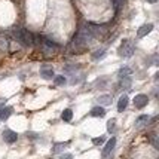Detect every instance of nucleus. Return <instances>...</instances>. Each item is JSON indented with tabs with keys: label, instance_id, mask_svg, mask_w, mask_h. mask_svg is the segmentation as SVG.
<instances>
[{
	"label": "nucleus",
	"instance_id": "f257e3e1",
	"mask_svg": "<svg viewBox=\"0 0 159 159\" xmlns=\"http://www.w3.org/2000/svg\"><path fill=\"white\" fill-rule=\"evenodd\" d=\"M14 33H15V37H16L24 46H31V45L34 43V42H33V34H31L30 31H27V30H24V28H16Z\"/></svg>",
	"mask_w": 159,
	"mask_h": 159
},
{
	"label": "nucleus",
	"instance_id": "f03ea898",
	"mask_svg": "<svg viewBox=\"0 0 159 159\" xmlns=\"http://www.w3.org/2000/svg\"><path fill=\"white\" fill-rule=\"evenodd\" d=\"M134 51H135V48H134V45H132L131 42L124 40L120 43V48H119L118 54H119V57H122V58H129V57H132Z\"/></svg>",
	"mask_w": 159,
	"mask_h": 159
},
{
	"label": "nucleus",
	"instance_id": "7ed1b4c3",
	"mask_svg": "<svg viewBox=\"0 0 159 159\" xmlns=\"http://www.w3.org/2000/svg\"><path fill=\"white\" fill-rule=\"evenodd\" d=\"M40 76L43 79H52L54 77V67L51 64H43L40 66Z\"/></svg>",
	"mask_w": 159,
	"mask_h": 159
},
{
	"label": "nucleus",
	"instance_id": "20e7f679",
	"mask_svg": "<svg viewBox=\"0 0 159 159\" xmlns=\"http://www.w3.org/2000/svg\"><path fill=\"white\" fill-rule=\"evenodd\" d=\"M147 103H149V97L144 95V94H139V95H135V98H134V106L137 109H143L144 106H147Z\"/></svg>",
	"mask_w": 159,
	"mask_h": 159
},
{
	"label": "nucleus",
	"instance_id": "39448f33",
	"mask_svg": "<svg viewBox=\"0 0 159 159\" xmlns=\"http://www.w3.org/2000/svg\"><path fill=\"white\" fill-rule=\"evenodd\" d=\"M88 28H89L91 34L95 36V37H100V36H103L106 33V28L103 25H97V24H86Z\"/></svg>",
	"mask_w": 159,
	"mask_h": 159
},
{
	"label": "nucleus",
	"instance_id": "423d86ee",
	"mask_svg": "<svg viewBox=\"0 0 159 159\" xmlns=\"http://www.w3.org/2000/svg\"><path fill=\"white\" fill-rule=\"evenodd\" d=\"M3 139H5V141H6V143L12 144V143H15V141H16L18 135H16V132L12 131V129H5V131H3Z\"/></svg>",
	"mask_w": 159,
	"mask_h": 159
},
{
	"label": "nucleus",
	"instance_id": "0eeeda50",
	"mask_svg": "<svg viewBox=\"0 0 159 159\" xmlns=\"http://www.w3.org/2000/svg\"><path fill=\"white\" fill-rule=\"evenodd\" d=\"M153 30V24H144V25H141V27L139 28V31H137V36H139L140 39L141 37H144V36H147L150 31Z\"/></svg>",
	"mask_w": 159,
	"mask_h": 159
},
{
	"label": "nucleus",
	"instance_id": "6e6552de",
	"mask_svg": "<svg viewBox=\"0 0 159 159\" xmlns=\"http://www.w3.org/2000/svg\"><path fill=\"white\" fill-rule=\"evenodd\" d=\"M115 146H116V139H115V137H111V139L107 141V144H106V147H104V150H103V156H104V158H106V156H107V155H109V153L115 149Z\"/></svg>",
	"mask_w": 159,
	"mask_h": 159
},
{
	"label": "nucleus",
	"instance_id": "1a4fd4ad",
	"mask_svg": "<svg viewBox=\"0 0 159 159\" xmlns=\"http://www.w3.org/2000/svg\"><path fill=\"white\" fill-rule=\"evenodd\" d=\"M128 106V97L126 95H122L119 98V103H118V111H124Z\"/></svg>",
	"mask_w": 159,
	"mask_h": 159
},
{
	"label": "nucleus",
	"instance_id": "9d476101",
	"mask_svg": "<svg viewBox=\"0 0 159 159\" xmlns=\"http://www.w3.org/2000/svg\"><path fill=\"white\" fill-rule=\"evenodd\" d=\"M104 113H106V111H104V109L98 106V107H94V109L91 110V116H94V118H103Z\"/></svg>",
	"mask_w": 159,
	"mask_h": 159
},
{
	"label": "nucleus",
	"instance_id": "9b49d317",
	"mask_svg": "<svg viewBox=\"0 0 159 159\" xmlns=\"http://www.w3.org/2000/svg\"><path fill=\"white\" fill-rule=\"evenodd\" d=\"M11 113H12V109H11V107L2 109V110H0V120H6V119L11 116Z\"/></svg>",
	"mask_w": 159,
	"mask_h": 159
},
{
	"label": "nucleus",
	"instance_id": "f8f14e48",
	"mask_svg": "<svg viewBox=\"0 0 159 159\" xmlns=\"http://www.w3.org/2000/svg\"><path fill=\"white\" fill-rule=\"evenodd\" d=\"M61 118H62V120H64V122H70V120H71V118H73V111L70 110V109H66V110L62 111Z\"/></svg>",
	"mask_w": 159,
	"mask_h": 159
},
{
	"label": "nucleus",
	"instance_id": "ddd939ff",
	"mask_svg": "<svg viewBox=\"0 0 159 159\" xmlns=\"http://www.w3.org/2000/svg\"><path fill=\"white\" fill-rule=\"evenodd\" d=\"M131 75V69L129 67H122V69L119 70V77L122 79V77H128Z\"/></svg>",
	"mask_w": 159,
	"mask_h": 159
},
{
	"label": "nucleus",
	"instance_id": "4468645a",
	"mask_svg": "<svg viewBox=\"0 0 159 159\" xmlns=\"http://www.w3.org/2000/svg\"><path fill=\"white\" fill-rule=\"evenodd\" d=\"M147 120H149V116H147V115H141V116L135 120V125H137V126H141V125H144Z\"/></svg>",
	"mask_w": 159,
	"mask_h": 159
},
{
	"label": "nucleus",
	"instance_id": "2eb2a0df",
	"mask_svg": "<svg viewBox=\"0 0 159 159\" xmlns=\"http://www.w3.org/2000/svg\"><path fill=\"white\" fill-rule=\"evenodd\" d=\"M98 103H101V104H110L111 103V97H110V95H101V97L98 98Z\"/></svg>",
	"mask_w": 159,
	"mask_h": 159
},
{
	"label": "nucleus",
	"instance_id": "dca6fc26",
	"mask_svg": "<svg viewBox=\"0 0 159 159\" xmlns=\"http://www.w3.org/2000/svg\"><path fill=\"white\" fill-rule=\"evenodd\" d=\"M120 85L125 86V88H129V86H131V79H129V77H122V79H120Z\"/></svg>",
	"mask_w": 159,
	"mask_h": 159
},
{
	"label": "nucleus",
	"instance_id": "f3484780",
	"mask_svg": "<svg viewBox=\"0 0 159 159\" xmlns=\"http://www.w3.org/2000/svg\"><path fill=\"white\" fill-rule=\"evenodd\" d=\"M103 55H104V51H97V52L92 54V60H98V58H101Z\"/></svg>",
	"mask_w": 159,
	"mask_h": 159
},
{
	"label": "nucleus",
	"instance_id": "a211bd4d",
	"mask_svg": "<svg viewBox=\"0 0 159 159\" xmlns=\"http://www.w3.org/2000/svg\"><path fill=\"white\" fill-rule=\"evenodd\" d=\"M55 83L57 85H64V83H66V77L64 76H57L55 77Z\"/></svg>",
	"mask_w": 159,
	"mask_h": 159
},
{
	"label": "nucleus",
	"instance_id": "6ab92c4d",
	"mask_svg": "<svg viewBox=\"0 0 159 159\" xmlns=\"http://www.w3.org/2000/svg\"><path fill=\"white\" fill-rule=\"evenodd\" d=\"M115 129V119H111V120H109V124H107V131L111 132Z\"/></svg>",
	"mask_w": 159,
	"mask_h": 159
},
{
	"label": "nucleus",
	"instance_id": "aec40b11",
	"mask_svg": "<svg viewBox=\"0 0 159 159\" xmlns=\"http://www.w3.org/2000/svg\"><path fill=\"white\" fill-rule=\"evenodd\" d=\"M92 143H94V144H95V146H98V144H103V143H104V137H103V135H101V137H98V139H94V140H92Z\"/></svg>",
	"mask_w": 159,
	"mask_h": 159
},
{
	"label": "nucleus",
	"instance_id": "412c9836",
	"mask_svg": "<svg viewBox=\"0 0 159 159\" xmlns=\"http://www.w3.org/2000/svg\"><path fill=\"white\" fill-rule=\"evenodd\" d=\"M66 146L67 144H64V143H61V144H55L54 146V150H52V152H60V150H61V149H64V147H66Z\"/></svg>",
	"mask_w": 159,
	"mask_h": 159
},
{
	"label": "nucleus",
	"instance_id": "4be33fe9",
	"mask_svg": "<svg viewBox=\"0 0 159 159\" xmlns=\"http://www.w3.org/2000/svg\"><path fill=\"white\" fill-rule=\"evenodd\" d=\"M111 3L115 5V7H119L122 3H124V0H111Z\"/></svg>",
	"mask_w": 159,
	"mask_h": 159
},
{
	"label": "nucleus",
	"instance_id": "5701e85b",
	"mask_svg": "<svg viewBox=\"0 0 159 159\" xmlns=\"http://www.w3.org/2000/svg\"><path fill=\"white\" fill-rule=\"evenodd\" d=\"M61 159H71V155H62Z\"/></svg>",
	"mask_w": 159,
	"mask_h": 159
},
{
	"label": "nucleus",
	"instance_id": "b1692460",
	"mask_svg": "<svg viewBox=\"0 0 159 159\" xmlns=\"http://www.w3.org/2000/svg\"><path fill=\"white\" fill-rule=\"evenodd\" d=\"M146 2H149V3H156L158 0H146Z\"/></svg>",
	"mask_w": 159,
	"mask_h": 159
}]
</instances>
